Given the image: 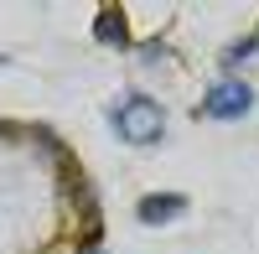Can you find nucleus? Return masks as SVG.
Masks as SVG:
<instances>
[{"instance_id":"nucleus-1","label":"nucleus","mask_w":259,"mask_h":254,"mask_svg":"<svg viewBox=\"0 0 259 254\" xmlns=\"http://www.w3.org/2000/svg\"><path fill=\"white\" fill-rule=\"evenodd\" d=\"M109 124H114V135H119L124 145H161V140H166V109H161L150 94H124V99L114 104Z\"/></svg>"},{"instance_id":"nucleus-2","label":"nucleus","mask_w":259,"mask_h":254,"mask_svg":"<svg viewBox=\"0 0 259 254\" xmlns=\"http://www.w3.org/2000/svg\"><path fill=\"white\" fill-rule=\"evenodd\" d=\"M249 109H254V89H249L244 78H223V83H212L207 99L197 104L202 119H244Z\"/></svg>"},{"instance_id":"nucleus-3","label":"nucleus","mask_w":259,"mask_h":254,"mask_svg":"<svg viewBox=\"0 0 259 254\" xmlns=\"http://www.w3.org/2000/svg\"><path fill=\"white\" fill-rule=\"evenodd\" d=\"M182 213H187V197H182V192H150V197H140V202H135V218H140L145 228L177 223Z\"/></svg>"},{"instance_id":"nucleus-4","label":"nucleus","mask_w":259,"mask_h":254,"mask_svg":"<svg viewBox=\"0 0 259 254\" xmlns=\"http://www.w3.org/2000/svg\"><path fill=\"white\" fill-rule=\"evenodd\" d=\"M94 41H99V47H130V31H124V16L114 11V6H104L99 11V21H94Z\"/></svg>"},{"instance_id":"nucleus-5","label":"nucleus","mask_w":259,"mask_h":254,"mask_svg":"<svg viewBox=\"0 0 259 254\" xmlns=\"http://www.w3.org/2000/svg\"><path fill=\"white\" fill-rule=\"evenodd\" d=\"M254 47H259V41H254V36H249V41H233V47L223 52V62H228V68H233V62H244V57H249Z\"/></svg>"},{"instance_id":"nucleus-6","label":"nucleus","mask_w":259,"mask_h":254,"mask_svg":"<svg viewBox=\"0 0 259 254\" xmlns=\"http://www.w3.org/2000/svg\"><path fill=\"white\" fill-rule=\"evenodd\" d=\"M166 57V41H145V47H140V62H161Z\"/></svg>"},{"instance_id":"nucleus-7","label":"nucleus","mask_w":259,"mask_h":254,"mask_svg":"<svg viewBox=\"0 0 259 254\" xmlns=\"http://www.w3.org/2000/svg\"><path fill=\"white\" fill-rule=\"evenodd\" d=\"M254 41H259V31H254Z\"/></svg>"}]
</instances>
